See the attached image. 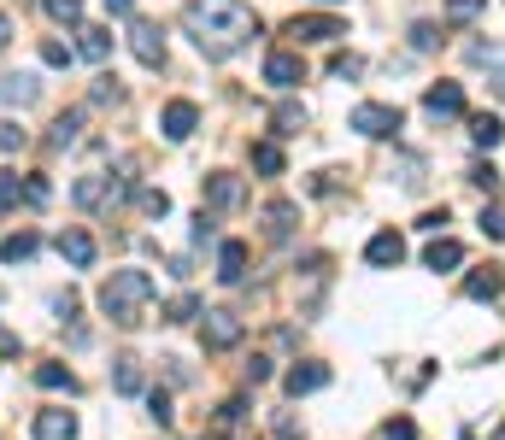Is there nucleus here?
<instances>
[{
  "instance_id": "obj_34",
  "label": "nucleus",
  "mask_w": 505,
  "mask_h": 440,
  "mask_svg": "<svg viewBox=\"0 0 505 440\" xmlns=\"http://www.w3.org/2000/svg\"><path fill=\"white\" fill-rule=\"evenodd\" d=\"M18 147H24V130H18L12 118H0V159H6V153H18Z\"/></svg>"
},
{
  "instance_id": "obj_17",
  "label": "nucleus",
  "mask_w": 505,
  "mask_h": 440,
  "mask_svg": "<svg viewBox=\"0 0 505 440\" xmlns=\"http://www.w3.org/2000/svg\"><path fill=\"white\" fill-rule=\"evenodd\" d=\"M218 276H224V282H241V276H248V241L218 247Z\"/></svg>"
},
{
  "instance_id": "obj_2",
  "label": "nucleus",
  "mask_w": 505,
  "mask_h": 440,
  "mask_svg": "<svg viewBox=\"0 0 505 440\" xmlns=\"http://www.w3.org/2000/svg\"><path fill=\"white\" fill-rule=\"evenodd\" d=\"M147 299H153V276L147 270H112L101 282V311L118 323V329H135V323H141Z\"/></svg>"
},
{
  "instance_id": "obj_36",
  "label": "nucleus",
  "mask_w": 505,
  "mask_h": 440,
  "mask_svg": "<svg viewBox=\"0 0 505 440\" xmlns=\"http://www.w3.org/2000/svg\"><path fill=\"white\" fill-rule=\"evenodd\" d=\"M300 123H306L300 106H282V112H277V135H300Z\"/></svg>"
},
{
  "instance_id": "obj_18",
  "label": "nucleus",
  "mask_w": 505,
  "mask_h": 440,
  "mask_svg": "<svg viewBox=\"0 0 505 440\" xmlns=\"http://www.w3.org/2000/svg\"><path fill=\"white\" fill-rule=\"evenodd\" d=\"M471 142L482 147V153H494V147L505 142V123L494 118V112H476V118H471Z\"/></svg>"
},
{
  "instance_id": "obj_45",
  "label": "nucleus",
  "mask_w": 505,
  "mask_h": 440,
  "mask_svg": "<svg viewBox=\"0 0 505 440\" xmlns=\"http://www.w3.org/2000/svg\"><path fill=\"white\" fill-rule=\"evenodd\" d=\"M0 358H18V335H12L6 323H0Z\"/></svg>"
},
{
  "instance_id": "obj_23",
  "label": "nucleus",
  "mask_w": 505,
  "mask_h": 440,
  "mask_svg": "<svg viewBox=\"0 0 505 440\" xmlns=\"http://www.w3.org/2000/svg\"><path fill=\"white\" fill-rule=\"evenodd\" d=\"M265 218H270V241H288L294 235V200H270Z\"/></svg>"
},
{
  "instance_id": "obj_44",
  "label": "nucleus",
  "mask_w": 505,
  "mask_h": 440,
  "mask_svg": "<svg viewBox=\"0 0 505 440\" xmlns=\"http://www.w3.org/2000/svg\"><path fill=\"white\" fill-rule=\"evenodd\" d=\"M94 100H101V106H106V100H118V77H101V83H94Z\"/></svg>"
},
{
  "instance_id": "obj_21",
  "label": "nucleus",
  "mask_w": 505,
  "mask_h": 440,
  "mask_svg": "<svg viewBox=\"0 0 505 440\" xmlns=\"http://www.w3.org/2000/svg\"><path fill=\"white\" fill-rule=\"evenodd\" d=\"M452 264H464V247L459 241H429V253H423V270H452Z\"/></svg>"
},
{
  "instance_id": "obj_13",
  "label": "nucleus",
  "mask_w": 505,
  "mask_h": 440,
  "mask_svg": "<svg viewBox=\"0 0 505 440\" xmlns=\"http://www.w3.org/2000/svg\"><path fill=\"white\" fill-rule=\"evenodd\" d=\"M364 259L376 264V270H393V264L405 259V241L393 230H382V235H371V247H364Z\"/></svg>"
},
{
  "instance_id": "obj_37",
  "label": "nucleus",
  "mask_w": 505,
  "mask_h": 440,
  "mask_svg": "<svg viewBox=\"0 0 505 440\" xmlns=\"http://www.w3.org/2000/svg\"><path fill=\"white\" fill-rule=\"evenodd\" d=\"M382 440H417L412 417H388V423H382Z\"/></svg>"
},
{
  "instance_id": "obj_43",
  "label": "nucleus",
  "mask_w": 505,
  "mask_h": 440,
  "mask_svg": "<svg viewBox=\"0 0 505 440\" xmlns=\"http://www.w3.org/2000/svg\"><path fill=\"white\" fill-rule=\"evenodd\" d=\"M147 411H153L159 423H170V394H159V387H153V394H147Z\"/></svg>"
},
{
  "instance_id": "obj_1",
  "label": "nucleus",
  "mask_w": 505,
  "mask_h": 440,
  "mask_svg": "<svg viewBox=\"0 0 505 440\" xmlns=\"http://www.w3.org/2000/svg\"><path fill=\"white\" fill-rule=\"evenodd\" d=\"M182 24H189L194 47L212 59H229L236 47H248L258 35V12L241 6V0H189L182 6Z\"/></svg>"
},
{
  "instance_id": "obj_3",
  "label": "nucleus",
  "mask_w": 505,
  "mask_h": 440,
  "mask_svg": "<svg viewBox=\"0 0 505 440\" xmlns=\"http://www.w3.org/2000/svg\"><path fill=\"white\" fill-rule=\"evenodd\" d=\"M353 130L371 135V142H388V135L400 130V112L382 106V100H364V106H353Z\"/></svg>"
},
{
  "instance_id": "obj_7",
  "label": "nucleus",
  "mask_w": 505,
  "mask_h": 440,
  "mask_svg": "<svg viewBox=\"0 0 505 440\" xmlns=\"http://www.w3.org/2000/svg\"><path fill=\"white\" fill-rule=\"evenodd\" d=\"M35 440H77V411H65V406L35 411Z\"/></svg>"
},
{
  "instance_id": "obj_39",
  "label": "nucleus",
  "mask_w": 505,
  "mask_h": 440,
  "mask_svg": "<svg viewBox=\"0 0 505 440\" xmlns=\"http://www.w3.org/2000/svg\"><path fill=\"white\" fill-rule=\"evenodd\" d=\"M471 182H476V188H488V194H494V188H500V171H494V165H471Z\"/></svg>"
},
{
  "instance_id": "obj_4",
  "label": "nucleus",
  "mask_w": 505,
  "mask_h": 440,
  "mask_svg": "<svg viewBox=\"0 0 505 440\" xmlns=\"http://www.w3.org/2000/svg\"><path fill=\"white\" fill-rule=\"evenodd\" d=\"M200 341H206V352L241 347V318H236V311H206V318H200Z\"/></svg>"
},
{
  "instance_id": "obj_48",
  "label": "nucleus",
  "mask_w": 505,
  "mask_h": 440,
  "mask_svg": "<svg viewBox=\"0 0 505 440\" xmlns=\"http://www.w3.org/2000/svg\"><path fill=\"white\" fill-rule=\"evenodd\" d=\"M494 88H500V100H505V77H500V83H494Z\"/></svg>"
},
{
  "instance_id": "obj_49",
  "label": "nucleus",
  "mask_w": 505,
  "mask_h": 440,
  "mask_svg": "<svg viewBox=\"0 0 505 440\" xmlns=\"http://www.w3.org/2000/svg\"><path fill=\"white\" fill-rule=\"evenodd\" d=\"M324 6H341V0H324Z\"/></svg>"
},
{
  "instance_id": "obj_26",
  "label": "nucleus",
  "mask_w": 505,
  "mask_h": 440,
  "mask_svg": "<svg viewBox=\"0 0 505 440\" xmlns=\"http://www.w3.org/2000/svg\"><path fill=\"white\" fill-rule=\"evenodd\" d=\"M194 318H206V306H200L194 294H177V299L165 306V323H194Z\"/></svg>"
},
{
  "instance_id": "obj_20",
  "label": "nucleus",
  "mask_w": 505,
  "mask_h": 440,
  "mask_svg": "<svg viewBox=\"0 0 505 440\" xmlns=\"http://www.w3.org/2000/svg\"><path fill=\"white\" fill-rule=\"evenodd\" d=\"M35 100V77L18 71V77H0V106H30Z\"/></svg>"
},
{
  "instance_id": "obj_19",
  "label": "nucleus",
  "mask_w": 505,
  "mask_h": 440,
  "mask_svg": "<svg viewBox=\"0 0 505 440\" xmlns=\"http://www.w3.org/2000/svg\"><path fill=\"white\" fill-rule=\"evenodd\" d=\"M500 288H505V276L494 270V264H482V270H471V276H464V294H471V299H494Z\"/></svg>"
},
{
  "instance_id": "obj_29",
  "label": "nucleus",
  "mask_w": 505,
  "mask_h": 440,
  "mask_svg": "<svg viewBox=\"0 0 505 440\" xmlns=\"http://www.w3.org/2000/svg\"><path fill=\"white\" fill-rule=\"evenodd\" d=\"M47 6V18H59V24H83V0H42Z\"/></svg>"
},
{
  "instance_id": "obj_32",
  "label": "nucleus",
  "mask_w": 505,
  "mask_h": 440,
  "mask_svg": "<svg viewBox=\"0 0 505 440\" xmlns=\"http://www.w3.org/2000/svg\"><path fill=\"white\" fill-rule=\"evenodd\" d=\"M241 417H248V399H224V411H218V435H229Z\"/></svg>"
},
{
  "instance_id": "obj_42",
  "label": "nucleus",
  "mask_w": 505,
  "mask_h": 440,
  "mask_svg": "<svg viewBox=\"0 0 505 440\" xmlns=\"http://www.w3.org/2000/svg\"><path fill=\"white\" fill-rule=\"evenodd\" d=\"M42 59L47 65H71V47L65 42H42Z\"/></svg>"
},
{
  "instance_id": "obj_6",
  "label": "nucleus",
  "mask_w": 505,
  "mask_h": 440,
  "mask_svg": "<svg viewBox=\"0 0 505 440\" xmlns=\"http://www.w3.org/2000/svg\"><path fill=\"white\" fill-rule=\"evenodd\" d=\"M194 123H200V106H194V100H170V106L159 112V130H165V142H189Z\"/></svg>"
},
{
  "instance_id": "obj_10",
  "label": "nucleus",
  "mask_w": 505,
  "mask_h": 440,
  "mask_svg": "<svg viewBox=\"0 0 505 440\" xmlns=\"http://www.w3.org/2000/svg\"><path fill=\"white\" fill-rule=\"evenodd\" d=\"M282 387H288L294 399H300V394H317V387H329V364H294V370L282 376Z\"/></svg>"
},
{
  "instance_id": "obj_11",
  "label": "nucleus",
  "mask_w": 505,
  "mask_h": 440,
  "mask_svg": "<svg viewBox=\"0 0 505 440\" xmlns=\"http://www.w3.org/2000/svg\"><path fill=\"white\" fill-rule=\"evenodd\" d=\"M59 259L77 264V270H89V264H94V235L89 230H65V235H59Z\"/></svg>"
},
{
  "instance_id": "obj_5",
  "label": "nucleus",
  "mask_w": 505,
  "mask_h": 440,
  "mask_svg": "<svg viewBox=\"0 0 505 440\" xmlns=\"http://www.w3.org/2000/svg\"><path fill=\"white\" fill-rule=\"evenodd\" d=\"M130 47L141 65H165V35H159L153 18H130Z\"/></svg>"
},
{
  "instance_id": "obj_14",
  "label": "nucleus",
  "mask_w": 505,
  "mask_h": 440,
  "mask_svg": "<svg viewBox=\"0 0 505 440\" xmlns=\"http://www.w3.org/2000/svg\"><path fill=\"white\" fill-rule=\"evenodd\" d=\"M288 35L294 42H335V35H347V30H341V18H294Z\"/></svg>"
},
{
  "instance_id": "obj_31",
  "label": "nucleus",
  "mask_w": 505,
  "mask_h": 440,
  "mask_svg": "<svg viewBox=\"0 0 505 440\" xmlns=\"http://www.w3.org/2000/svg\"><path fill=\"white\" fill-rule=\"evenodd\" d=\"M135 200H141V211H147V218H165V211H170V194H165V188H141Z\"/></svg>"
},
{
  "instance_id": "obj_38",
  "label": "nucleus",
  "mask_w": 505,
  "mask_h": 440,
  "mask_svg": "<svg viewBox=\"0 0 505 440\" xmlns=\"http://www.w3.org/2000/svg\"><path fill=\"white\" fill-rule=\"evenodd\" d=\"M329 71H335V77H359L364 59H359V54H335V59H329Z\"/></svg>"
},
{
  "instance_id": "obj_30",
  "label": "nucleus",
  "mask_w": 505,
  "mask_h": 440,
  "mask_svg": "<svg viewBox=\"0 0 505 440\" xmlns=\"http://www.w3.org/2000/svg\"><path fill=\"white\" fill-rule=\"evenodd\" d=\"M18 200H24V176L18 171H0V211L18 206Z\"/></svg>"
},
{
  "instance_id": "obj_28",
  "label": "nucleus",
  "mask_w": 505,
  "mask_h": 440,
  "mask_svg": "<svg viewBox=\"0 0 505 440\" xmlns=\"http://www.w3.org/2000/svg\"><path fill=\"white\" fill-rule=\"evenodd\" d=\"M253 165L265 171V176H277L282 171V147L277 142H253Z\"/></svg>"
},
{
  "instance_id": "obj_35",
  "label": "nucleus",
  "mask_w": 505,
  "mask_h": 440,
  "mask_svg": "<svg viewBox=\"0 0 505 440\" xmlns=\"http://www.w3.org/2000/svg\"><path fill=\"white\" fill-rule=\"evenodd\" d=\"M482 235L505 241V206H482Z\"/></svg>"
},
{
  "instance_id": "obj_8",
  "label": "nucleus",
  "mask_w": 505,
  "mask_h": 440,
  "mask_svg": "<svg viewBox=\"0 0 505 440\" xmlns=\"http://www.w3.org/2000/svg\"><path fill=\"white\" fill-rule=\"evenodd\" d=\"M130 182L118 176V182H106V176H83L77 182V206H106V200H124Z\"/></svg>"
},
{
  "instance_id": "obj_9",
  "label": "nucleus",
  "mask_w": 505,
  "mask_h": 440,
  "mask_svg": "<svg viewBox=\"0 0 505 440\" xmlns=\"http://www.w3.org/2000/svg\"><path fill=\"white\" fill-rule=\"evenodd\" d=\"M423 112H429V118H459V112H464V88L459 83H435L423 94Z\"/></svg>"
},
{
  "instance_id": "obj_46",
  "label": "nucleus",
  "mask_w": 505,
  "mask_h": 440,
  "mask_svg": "<svg viewBox=\"0 0 505 440\" xmlns=\"http://www.w3.org/2000/svg\"><path fill=\"white\" fill-rule=\"evenodd\" d=\"M135 12V0H106V18H130Z\"/></svg>"
},
{
  "instance_id": "obj_40",
  "label": "nucleus",
  "mask_w": 505,
  "mask_h": 440,
  "mask_svg": "<svg viewBox=\"0 0 505 440\" xmlns=\"http://www.w3.org/2000/svg\"><path fill=\"white\" fill-rule=\"evenodd\" d=\"M24 200H30V206H47V182L42 176H24Z\"/></svg>"
},
{
  "instance_id": "obj_12",
  "label": "nucleus",
  "mask_w": 505,
  "mask_h": 440,
  "mask_svg": "<svg viewBox=\"0 0 505 440\" xmlns=\"http://www.w3.org/2000/svg\"><path fill=\"white\" fill-rule=\"evenodd\" d=\"M265 83H277V88H294V83H306V65H300V54H270V59H265Z\"/></svg>"
},
{
  "instance_id": "obj_27",
  "label": "nucleus",
  "mask_w": 505,
  "mask_h": 440,
  "mask_svg": "<svg viewBox=\"0 0 505 440\" xmlns=\"http://www.w3.org/2000/svg\"><path fill=\"white\" fill-rule=\"evenodd\" d=\"M35 382L53 387V394H59V387H65V394H77V376H71L65 364H42V370H35Z\"/></svg>"
},
{
  "instance_id": "obj_47",
  "label": "nucleus",
  "mask_w": 505,
  "mask_h": 440,
  "mask_svg": "<svg viewBox=\"0 0 505 440\" xmlns=\"http://www.w3.org/2000/svg\"><path fill=\"white\" fill-rule=\"evenodd\" d=\"M6 42H12V24H6V18H0V47H6Z\"/></svg>"
},
{
  "instance_id": "obj_22",
  "label": "nucleus",
  "mask_w": 505,
  "mask_h": 440,
  "mask_svg": "<svg viewBox=\"0 0 505 440\" xmlns=\"http://www.w3.org/2000/svg\"><path fill=\"white\" fill-rule=\"evenodd\" d=\"M77 130H83V106L77 112H59L53 130H47V147H71V142H77Z\"/></svg>"
},
{
  "instance_id": "obj_24",
  "label": "nucleus",
  "mask_w": 505,
  "mask_h": 440,
  "mask_svg": "<svg viewBox=\"0 0 505 440\" xmlns=\"http://www.w3.org/2000/svg\"><path fill=\"white\" fill-rule=\"evenodd\" d=\"M112 387H118V394H141V364H135V358H118V364H112Z\"/></svg>"
},
{
  "instance_id": "obj_33",
  "label": "nucleus",
  "mask_w": 505,
  "mask_h": 440,
  "mask_svg": "<svg viewBox=\"0 0 505 440\" xmlns=\"http://www.w3.org/2000/svg\"><path fill=\"white\" fill-rule=\"evenodd\" d=\"M482 6H488V0H447V18L452 24H471V18H482Z\"/></svg>"
},
{
  "instance_id": "obj_41",
  "label": "nucleus",
  "mask_w": 505,
  "mask_h": 440,
  "mask_svg": "<svg viewBox=\"0 0 505 440\" xmlns=\"http://www.w3.org/2000/svg\"><path fill=\"white\" fill-rule=\"evenodd\" d=\"M417 230H423V235H441V230H447V206H441V211H423V218H417Z\"/></svg>"
},
{
  "instance_id": "obj_16",
  "label": "nucleus",
  "mask_w": 505,
  "mask_h": 440,
  "mask_svg": "<svg viewBox=\"0 0 505 440\" xmlns=\"http://www.w3.org/2000/svg\"><path fill=\"white\" fill-rule=\"evenodd\" d=\"M241 194H248V188H241V176H229V171H212V176H206V200H212V206H241Z\"/></svg>"
},
{
  "instance_id": "obj_15",
  "label": "nucleus",
  "mask_w": 505,
  "mask_h": 440,
  "mask_svg": "<svg viewBox=\"0 0 505 440\" xmlns=\"http://www.w3.org/2000/svg\"><path fill=\"white\" fill-rule=\"evenodd\" d=\"M77 54L89 59V65H101V59L112 54V30H101V24H83V30H77Z\"/></svg>"
},
{
  "instance_id": "obj_25",
  "label": "nucleus",
  "mask_w": 505,
  "mask_h": 440,
  "mask_svg": "<svg viewBox=\"0 0 505 440\" xmlns=\"http://www.w3.org/2000/svg\"><path fill=\"white\" fill-rule=\"evenodd\" d=\"M35 247H42V241H35L30 230H24V235H6V241H0V259H6V264H18V259H35Z\"/></svg>"
}]
</instances>
